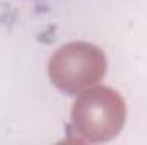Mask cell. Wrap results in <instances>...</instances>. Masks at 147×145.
Instances as JSON below:
<instances>
[{"instance_id":"1","label":"cell","mask_w":147,"mask_h":145,"mask_svg":"<svg viewBox=\"0 0 147 145\" xmlns=\"http://www.w3.org/2000/svg\"><path fill=\"white\" fill-rule=\"evenodd\" d=\"M125 121V103L110 87H94L72 108V125L87 140H110Z\"/></svg>"},{"instance_id":"2","label":"cell","mask_w":147,"mask_h":145,"mask_svg":"<svg viewBox=\"0 0 147 145\" xmlns=\"http://www.w3.org/2000/svg\"><path fill=\"white\" fill-rule=\"evenodd\" d=\"M105 55L92 44L72 43L58 50L50 60V77L63 92L77 94L103 77Z\"/></svg>"}]
</instances>
